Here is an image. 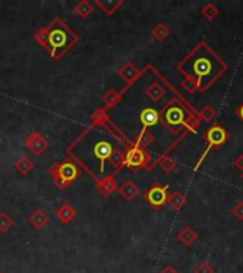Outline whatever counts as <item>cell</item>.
<instances>
[{"label": "cell", "instance_id": "4316f807", "mask_svg": "<svg viewBox=\"0 0 243 273\" xmlns=\"http://www.w3.org/2000/svg\"><path fill=\"white\" fill-rule=\"evenodd\" d=\"M76 13L80 17H82V19L88 17L93 13V4L90 1H87V0H82L76 6Z\"/></svg>", "mask_w": 243, "mask_h": 273}, {"label": "cell", "instance_id": "6da1fadb", "mask_svg": "<svg viewBox=\"0 0 243 273\" xmlns=\"http://www.w3.org/2000/svg\"><path fill=\"white\" fill-rule=\"evenodd\" d=\"M77 42V37L60 19H56L51 26L47 27V46L50 56L59 59Z\"/></svg>", "mask_w": 243, "mask_h": 273}, {"label": "cell", "instance_id": "8d00e7d4", "mask_svg": "<svg viewBox=\"0 0 243 273\" xmlns=\"http://www.w3.org/2000/svg\"><path fill=\"white\" fill-rule=\"evenodd\" d=\"M235 113H236V115H238V118H239V120H241V121L243 123V103L241 104V105H238V107H236Z\"/></svg>", "mask_w": 243, "mask_h": 273}, {"label": "cell", "instance_id": "d590c367", "mask_svg": "<svg viewBox=\"0 0 243 273\" xmlns=\"http://www.w3.org/2000/svg\"><path fill=\"white\" fill-rule=\"evenodd\" d=\"M160 273H178V271H177V269H175L174 266H171V265H166V266H165V268H163V269H162Z\"/></svg>", "mask_w": 243, "mask_h": 273}, {"label": "cell", "instance_id": "f35d334b", "mask_svg": "<svg viewBox=\"0 0 243 273\" xmlns=\"http://www.w3.org/2000/svg\"><path fill=\"white\" fill-rule=\"evenodd\" d=\"M0 273H1V272H0Z\"/></svg>", "mask_w": 243, "mask_h": 273}, {"label": "cell", "instance_id": "5b68a950", "mask_svg": "<svg viewBox=\"0 0 243 273\" xmlns=\"http://www.w3.org/2000/svg\"><path fill=\"white\" fill-rule=\"evenodd\" d=\"M185 124V110L175 101H169V104L163 108V126L171 129Z\"/></svg>", "mask_w": 243, "mask_h": 273}, {"label": "cell", "instance_id": "484cf974", "mask_svg": "<svg viewBox=\"0 0 243 273\" xmlns=\"http://www.w3.org/2000/svg\"><path fill=\"white\" fill-rule=\"evenodd\" d=\"M201 13H202V16L205 17V19H208V20H213L215 17L219 15V9L216 7L215 3H205V4L202 6Z\"/></svg>", "mask_w": 243, "mask_h": 273}, {"label": "cell", "instance_id": "d6986e66", "mask_svg": "<svg viewBox=\"0 0 243 273\" xmlns=\"http://www.w3.org/2000/svg\"><path fill=\"white\" fill-rule=\"evenodd\" d=\"M122 0H104V1H101V0H97L96 1V4L100 6L107 15H113L114 12H117V9L120 7V6H122Z\"/></svg>", "mask_w": 243, "mask_h": 273}, {"label": "cell", "instance_id": "2e32d148", "mask_svg": "<svg viewBox=\"0 0 243 273\" xmlns=\"http://www.w3.org/2000/svg\"><path fill=\"white\" fill-rule=\"evenodd\" d=\"M113 145L110 144L108 141H100L96 145V148H94V154H96V157H97L98 160L102 162V167H104V161L110 158V155L113 154Z\"/></svg>", "mask_w": 243, "mask_h": 273}, {"label": "cell", "instance_id": "7c38bea8", "mask_svg": "<svg viewBox=\"0 0 243 273\" xmlns=\"http://www.w3.org/2000/svg\"><path fill=\"white\" fill-rule=\"evenodd\" d=\"M186 204H188V196L183 192L175 191V192L168 195L166 205H169L174 210H181L182 208H185Z\"/></svg>", "mask_w": 243, "mask_h": 273}, {"label": "cell", "instance_id": "e575fe53", "mask_svg": "<svg viewBox=\"0 0 243 273\" xmlns=\"http://www.w3.org/2000/svg\"><path fill=\"white\" fill-rule=\"evenodd\" d=\"M235 167H236L239 171H242L243 172V154L242 155H239V157L235 160Z\"/></svg>", "mask_w": 243, "mask_h": 273}, {"label": "cell", "instance_id": "7a4b0ae2", "mask_svg": "<svg viewBox=\"0 0 243 273\" xmlns=\"http://www.w3.org/2000/svg\"><path fill=\"white\" fill-rule=\"evenodd\" d=\"M203 140L206 141V149H205V152L202 154L201 160L198 161V164L195 165L194 171L198 169V167H201V164L206 158V155L209 154L211 149H218L219 147L226 144L227 140H229V134H227L226 129L223 128L219 123H215L213 126H211L209 128L206 129V132H205V135H203Z\"/></svg>", "mask_w": 243, "mask_h": 273}, {"label": "cell", "instance_id": "8fae6325", "mask_svg": "<svg viewBox=\"0 0 243 273\" xmlns=\"http://www.w3.org/2000/svg\"><path fill=\"white\" fill-rule=\"evenodd\" d=\"M140 120H141L144 127H154V126H157L160 123L161 114L158 113L157 110H154V108H145L140 114Z\"/></svg>", "mask_w": 243, "mask_h": 273}, {"label": "cell", "instance_id": "e0dca14e", "mask_svg": "<svg viewBox=\"0 0 243 273\" xmlns=\"http://www.w3.org/2000/svg\"><path fill=\"white\" fill-rule=\"evenodd\" d=\"M146 96L149 97L154 103H158L160 100H161L162 97L165 96V88L162 87L161 84L158 83V81H152L148 87H146L145 90Z\"/></svg>", "mask_w": 243, "mask_h": 273}, {"label": "cell", "instance_id": "ffe728a7", "mask_svg": "<svg viewBox=\"0 0 243 273\" xmlns=\"http://www.w3.org/2000/svg\"><path fill=\"white\" fill-rule=\"evenodd\" d=\"M152 37L157 40V42H163L168 36H169V27L168 26H165L163 23H157L154 27H152Z\"/></svg>", "mask_w": 243, "mask_h": 273}, {"label": "cell", "instance_id": "ac0fdd59", "mask_svg": "<svg viewBox=\"0 0 243 273\" xmlns=\"http://www.w3.org/2000/svg\"><path fill=\"white\" fill-rule=\"evenodd\" d=\"M33 168H34V162H33L27 155L20 157V158L16 161V164H15V169H16L19 174H21V175L30 174V171H32Z\"/></svg>", "mask_w": 243, "mask_h": 273}, {"label": "cell", "instance_id": "836d02e7", "mask_svg": "<svg viewBox=\"0 0 243 273\" xmlns=\"http://www.w3.org/2000/svg\"><path fill=\"white\" fill-rule=\"evenodd\" d=\"M195 67H201L199 70H198V73L202 76V74H206L208 71H209V68L208 67H211V63L209 62H206V60H198L196 63H195Z\"/></svg>", "mask_w": 243, "mask_h": 273}, {"label": "cell", "instance_id": "52a82bcc", "mask_svg": "<svg viewBox=\"0 0 243 273\" xmlns=\"http://www.w3.org/2000/svg\"><path fill=\"white\" fill-rule=\"evenodd\" d=\"M24 145H26V148H29V151L32 154H34L36 157H39L49 148V141L39 131H33L26 137Z\"/></svg>", "mask_w": 243, "mask_h": 273}, {"label": "cell", "instance_id": "74e56055", "mask_svg": "<svg viewBox=\"0 0 243 273\" xmlns=\"http://www.w3.org/2000/svg\"><path fill=\"white\" fill-rule=\"evenodd\" d=\"M241 178H242V179H243V172H242V174H241Z\"/></svg>", "mask_w": 243, "mask_h": 273}, {"label": "cell", "instance_id": "8992f818", "mask_svg": "<svg viewBox=\"0 0 243 273\" xmlns=\"http://www.w3.org/2000/svg\"><path fill=\"white\" fill-rule=\"evenodd\" d=\"M168 187L162 184H155L151 187L145 193V201L154 209H161L163 205H166L168 201Z\"/></svg>", "mask_w": 243, "mask_h": 273}, {"label": "cell", "instance_id": "44dd1931", "mask_svg": "<svg viewBox=\"0 0 243 273\" xmlns=\"http://www.w3.org/2000/svg\"><path fill=\"white\" fill-rule=\"evenodd\" d=\"M121 100V93H118L117 90H108L104 96H102V103L107 108H111L114 105H117Z\"/></svg>", "mask_w": 243, "mask_h": 273}, {"label": "cell", "instance_id": "ba28073f", "mask_svg": "<svg viewBox=\"0 0 243 273\" xmlns=\"http://www.w3.org/2000/svg\"><path fill=\"white\" fill-rule=\"evenodd\" d=\"M118 76L125 81L127 85H130V84H132L134 81L141 76V71H140L135 65L132 64L131 62H127L125 64L118 70Z\"/></svg>", "mask_w": 243, "mask_h": 273}, {"label": "cell", "instance_id": "83f0119b", "mask_svg": "<svg viewBox=\"0 0 243 273\" xmlns=\"http://www.w3.org/2000/svg\"><path fill=\"white\" fill-rule=\"evenodd\" d=\"M108 160H110L111 165H113L115 169H121L124 167V154L120 149H117V148H114L113 154L110 155Z\"/></svg>", "mask_w": 243, "mask_h": 273}, {"label": "cell", "instance_id": "d6a6232c", "mask_svg": "<svg viewBox=\"0 0 243 273\" xmlns=\"http://www.w3.org/2000/svg\"><path fill=\"white\" fill-rule=\"evenodd\" d=\"M230 213H232L236 219L243 221V202H238L233 208L230 209Z\"/></svg>", "mask_w": 243, "mask_h": 273}, {"label": "cell", "instance_id": "f1b7e54d", "mask_svg": "<svg viewBox=\"0 0 243 273\" xmlns=\"http://www.w3.org/2000/svg\"><path fill=\"white\" fill-rule=\"evenodd\" d=\"M182 88L185 90V91H188V93H195L198 88H199V81L196 80L195 77H192V76H186L185 77V80L182 81Z\"/></svg>", "mask_w": 243, "mask_h": 273}, {"label": "cell", "instance_id": "7402d4cb", "mask_svg": "<svg viewBox=\"0 0 243 273\" xmlns=\"http://www.w3.org/2000/svg\"><path fill=\"white\" fill-rule=\"evenodd\" d=\"M154 140H155V137L148 131V129H142L141 132H140V135H138V138H137V141H135V147H138V148H145L148 147L149 144H152L154 143Z\"/></svg>", "mask_w": 243, "mask_h": 273}, {"label": "cell", "instance_id": "9c48e42d", "mask_svg": "<svg viewBox=\"0 0 243 273\" xmlns=\"http://www.w3.org/2000/svg\"><path fill=\"white\" fill-rule=\"evenodd\" d=\"M178 242L182 243L186 248H191L198 239V232L195 231L192 226H183L178 232Z\"/></svg>", "mask_w": 243, "mask_h": 273}, {"label": "cell", "instance_id": "277c9868", "mask_svg": "<svg viewBox=\"0 0 243 273\" xmlns=\"http://www.w3.org/2000/svg\"><path fill=\"white\" fill-rule=\"evenodd\" d=\"M151 162V155L145 149L138 148L135 145L130 147L124 155V165L131 169H138V168H148V164Z\"/></svg>", "mask_w": 243, "mask_h": 273}, {"label": "cell", "instance_id": "603a6c76", "mask_svg": "<svg viewBox=\"0 0 243 273\" xmlns=\"http://www.w3.org/2000/svg\"><path fill=\"white\" fill-rule=\"evenodd\" d=\"M158 165H160V168H161L165 174H172L177 169V161L174 160V158H171V157H166V155L160 158Z\"/></svg>", "mask_w": 243, "mask_h": 273}, {"label": "cell", "instance_id": "f546056e", "mask_svg": "<svg viewBox=\"0 0 243 273\" xmlns=\"http://www.w3.org/2000/svg\"><path fill=\"white\" fill-rule=\"evenodd\" d=\"M195 273H215V268L209 262H199L195 268Z\"/></svg>", "mask_w": 243, "mask_h": 273}, {"label": "cell", "instance_id": "9a60e30c", "mask_svg": "<svg viewBox=\"0 0 243 273\" xmlns=\"http://www.w3.org/2000/svg\"><path fill=\"white\" fill-rule=\"evenodd\" d=\"M97 189L100 191L101 195H104V196H110L115 189H118V185H117L115 178L105 177L102 181L97 182Z\"/></svg>", "mask_w": 243, "mask_h": 273}, {"label": "cell", "instance_id": "cb8c5ba5", "mask_svg": "<svg viewBox=\"0 0 243 273\" xmlns=\"http://www.w3.org/2000/svg\"><path fill=\"white\" fill-rule=\"evenodd\" d=\"M198 117H199V120H202L205 123H212L216 118V110L212 107L211 104H205L198 114Z\"/></svg>", "mask_w": 243, "mask_h": 273}, {"label": "cell", "instance_id": "d4e9b609", "mask_svg": "<svg viewBox=\"0 0 243 273\" xmlns=\"http://www.w3.org/2000/svg\"><path fill=\"white\" fill-rule=\"evenodd\" d=\"M13 224H15V221L9 213L0 212V233H7L12 229Z\"/></svg>", "mask_w": 243, "mask_h": 273}, {"label": "cell", "instance_id": "5bb4252c", "mask_svg": "<svg viewBox=\"0 0 243 273\" xmlns=\"http://www.w3.org/2000/svg\"><path fill=\"white\" fill-rule=\"evenodd\" d=\"M29 222H30V225L33 228L40 231V229H43L44 226L49 224V215L43 209H37L29 216Z\"/></svg>", "mask_w": 243, "mask_h": 273}, {"label": "cell", "instance_id": "4fadbf2b", "mask_svg": "<svg viewBox=\"0 0 243 273\" xmlns=\"http://www.w3.org/2000/svg\"><path fill=\"white\" fill-rule=\"evenodd\" d=\"M118 191L121 193V196L124 198V199H127V201H132V199H135L138 195H140V188L135 185V182L134 181H125L120 188H118Z\"/></svg>", "mask_w": 243, "mask_h": 273}, {"label": "cell", "instance_id": "3957f363", "mask_svg": "<svg viewBox=\"0 0 243 273\" xmlns=\"http://www.w3.org/2000/svg\"><path fill=\"white\" fill-rule=\"evenodd\" d=\"M50 175L53 177L56 187L63 189V188L68 187L76 178L79 177V169H77V167L73 162L64 161L61 164H54L50 168Z\"/></svg>", "mask_w": 243, "mask_h": 273}, {"label": "cell", "instance_id": "4dcf8cb0", "mask_svg": "<svg viewBox=\"0 0 243 273\" xmlns=\"http://www.w3.org/2000/svg\"><path fill=\"white\" fill-rule=\"evenodd\" d=\"M199 117L198 115H195V114H191L189 117H188V120L185 121V127L188 129H191V131H196V128H198V126H199Z\"/></svg>", "mask_w": 243, "mask_h": 273}, {"label": "cell", "instance_id": "30bf717a", "mask_svg": "<svg viewBox=\"0 0 243 273\" xmlns=\"http://www.w3.org/2000/svg\"><path fill=\"white\" fill-rule=\"evenodd\" d=\"M56 216L59 218V221L64 225H68L74 221V218L77 216V212L76 209L73 208L71 205L68 204H63L60 208L56 210Z\"/></svg>", "mask_w": 243, "mask_h": 273}, {"label": "cell", "instance_id": "1f68e13d", "mask_svg": "<svg viewBox=\"0 0 243 273\" xmlns=\"http://www.w3.org/2000/svg\"><path fill=\"white\" fill-rule=\"evenodd\" d=\"M34 39H36V42H37V43H40L43 47L46 48V46H47V27H46V29L39 30L37 34L34 36Z\"/></svg>", "mask_w": 243, "mask_h": 273}]
</instances>
